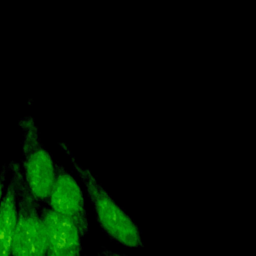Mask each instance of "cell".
I'll return each instance as SVG.
<instances>
[{"label": "cell", "instance_id": "obj_1", "mask_svg": "<svg viewBox=\"0 0 256 256\" xmlns=\"http://www.w3.org/2000/svg\"><path fill=\"white\" fill-rule=\"evenodd\" d=\"M60 148L70 159L86 188L89 198L93 204L97 220L103 231L118 243L131 248L144 246L138 226L125 213V211L111 198L108 192L101 186L94 175L79 162L64 142L59 143Z\"/></svg>", "mask_w": 256, "mask_h": 256}, {"label": "cell", "instance_id": "obj_3", "mask_svg": "<svg viewBox=\"0 0 256 256\" xmlns=\"http://www.w3.org/2000/svg\"><path fill=\"white\" fill-rule=\"evenodd\" d=\"M40 203L26 186L22 173L18 182L17 221L11 256H47L48 241L40 215Z\"/></svg>", "mask_w": 256, "mask_h": 256}, {"label": "cell", "instance_id": "obj_2", "mask_svg": "<svg viewBox=\"0 0 256 256\" xmlns=\"http://www.w3.org/2000/svg\"><path fill=\"white\" fill-rule=\"evenodd\" d=\"M22 133L21 173L32 196L40 203H47L56 174V163L45 148L39 129L32 116L18 121Z\"/></svg>", "mask_w": 256, "mask_h": 256}, {"label": "cell", "instance_id": "obj_5", "mask_svg": "<svg viewBox=\"0 0 256 256\" xmlns=\"http://www.w3.org/2000/svg\"><path fill=\"white\" fill-rule=\"evenodd\" d=\"M49 250L60 256H82L81 235L77 226L48 207H40Z\"/></svg>", "mask_w": 256, "mask_h": 256}, {"label": "cell", "instance_id": "obj_9", "mask_svg": "<svg viewBox=\"0 0 256 256\" xmlns=\"http://www.w3.org/2000/svg\"><path fill=\"white\" fill-rule=\"evenodd\" d=\"M47 256H60V255H58V254H56L55 252H53V251H50L49 250V252H48V255Z\"/></svg>", "mask_w": 256, "mask_h": 256}, {"label": "cell", "instance_id": "obj_8", "mask_svg": "<svg viewBox=\"0 0 256 256\" xmlns=\"http://www.w3.org/2000/svg\"><path fill=\"white\" fill-rule=\"evenodd\" d=\"M102 254H103V256H126V255H122V254H118V253L112 252V251L107 250V249H104Z\"/></svg>", "mask_w": 256, "mask_h": 256}, {"label": "cell", "instance_id": "obj_4", "mask_svg": "<svg viewBox=\"0 0 256 256\" xmlns=\"http://www.w3.org/2000/svg\"><path fill=\"white\" fill-rule=\"evenodd\" d=\"M52 211L73 222L81 237L89 231L84 195L77 180L62 165L56 163V174L47 201Z\"/></svg>", "mask_w": 256, "mask_h": 256}, {"label": "cell", "instance_id": "obj_7", "mask_svg": "<svg viewBox=\"0 0 256 256\" xmlns=\"http://www.w3.org/2000/svg\"><path fill=\"white\" fill-rule=\"evenodd\" d=\"M8 174H9V167H8V165H4L0 171V202H1L2 196L4 194Z\"/></svg>", "mask_w": 256, "mask_h": 256}, {"label": "cell", "instance_id": "obj_6", "mask_svg": "<svg viewBox=\"0 0 256 256\" xmlns=\"http://www.w3.org/2000/svg\"><path fill=\"white\" fill-rule=\"evenodd\" d=\"M8 167L9 179L0 202V256H11L17 221V192L21 169L14 161Z\"/></svg>", "mask_w": 256, "mask_h": 256}]
</instances>
